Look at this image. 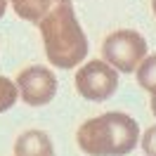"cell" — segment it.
I'll list each match as a JSON object with an SVG mask.
<instances>
[{
	"label": "cell",
	"mask_w": 156,
	"mask_h": 156,
	"mask_svg": "<svg viewBox=\"0 0 156 156\" xmlns=\"http://www.w3.org/2000/svg\"><path fill=\"white\" fill-rule=\"evenodd\" d=\"M38 26L52 66L76 69L88 57V38L76 19L71 0H52Z\"/></svg>",
	"instance_id": "6da1fadb"
},
{
	"label": "cell",
	"mask_w": 156,
	"mask_h": 156,
	"mask_svg": "<svg viewBox=\"0 0 156 156\" xmlns=\"http://www.w3.org/2000/svg\"><path fill=\"white\" fill-rule=\"evenodd\" d=\"M76 140L88 156H126L140 142V126L128 114L109 111L85 121L78 128Z\"/></svg>",
	"instance_id": "7a4b0ae2"
},
{
	"label": "cell",
	"mask_w": 156,
	"mask_h": 156,
	"mask_svg": "<svg viewBox=\"0 0 156 156\" xmlns=\"http://www.w3.org/2000/svg\"><path fill=\"white\" fill-rule=\"evenodd\" d=\"M102 57L116 71L133 73L147 57V40L137 31L130 29L114 31L111 36H107L104 45H102Z\"/></svg>",
	"instance_id": "3957f363"
},
{
	"label": "cell",
	"mask_w": 156,
	"mask_h": 156,
	"mask_svg": "<svg viewBox=\"0 0 156 156\" xmlns=\"http://www.w3.org/2000/svg\"><path fill=\"white\" fill-rule=\"evenodd\" d=\"M73 83L80 97L90 102H104L118 88V71L104 59H92L78 69Z\"/></svg>",
	"instance_id": "277c9868"
},
{
	"label": "cell",
	"mask_w": 156,
	"mask_h": 156,
	"mask_svg": "<svg viewBox=\"0 0 156 156\" xmlns=\"http://www.w3.org/2000/svg\"><path fill=\"white\" fill-rule=\"evenodd\" d=\"M17 90L29 107H45L57 95V76L48 66H26L17 73Z\"/></svg>",
	"instance_id": "5b68a950"
},
{
	"label": "cell",
	"mask_w": 156,
	"mask_h": 156,
	"mask_svg": "<svg viewBox=\"0 0 156 156\" xmlns=\"http://www.w3.org/2000/svg\"><path fill=\"white\" fill-rule=\"evenodd\" d=\"M14 156H55V147L48 133L26 130L14 142Z\"/></svg>",
	"instance_id": "8992f818"
},
{
	"label": "cell",
	"mask_w": 156,
	"mask_h": 156,
	"mask_svg": "<svg viewBox=\"0 0 156 156\" xmlns=\"http://www.w3.org/2000/svg\"><path fill=\"white\" fill-rule=\"evenodd\" d=\"M7 2H12L17 17L31 21V24H40V19L45 17V12L50 10L52 0H7Z\"/></svg>",
	"instance_id": "52a82bcc"
},
{
	"label": "cell",
	"mask_w": 156,
	"mask_h": 156,
	"mask_svg": "<svg viewBox=\"0 0 156 156\" xmlns=\"http://www.w3.org/2000/svg\"><path fill=\"white\" fill-rule=\"evenodd\" d=\"M137 83L147 92L156 95V55L144 57V62L137 66Z\"/></svg>",
	"instance_id": "ba28073f"
},
{
	"label": "cell",
	"mask_w": 156,
	"mask_h": 156,
	"mask_svg": "<svg viewBox=\"0 0 156 156\" xmlns=\"http://www.w3.org/2000/svg\"><path fill=\"white\" fill-rule=\"evenodd\" d=\"M19 99V90H17V83H12L10 78L0 76V114L7 111L17 104Z\"/></svg>",
	"instance_id": "9c48e42d"
},
{
	"label": "cell",
	"mask_w": 156,
	"mask_h": 156,
	"mask_svg": "<svg viewBox=\"0 0 156 156\" xmlns=\"http://www.w3.org/2000/svg\"><path fill=\"white\" fill-rule=\"evenodd\" d=\"M142 149L147 156H156V126L147 128L142 135Z\"/></svg>",
	"instance_id": "30bf717a"
},
{
	"label": "cell",
	"mask_w": 156,
	"mask_h": 156,
	"mask_svg": "<svg viewBox=\"0 0 156 156\" xmlns=\"http://www.w3.org/2000/svg\"><path fill=\"white\" fill-rule=\"evenodd\" d=\"M5 10H7V0H0V19L5 17Z\"/></svg>",
	"instance_id": "8fae6325"
},
{
	"label": "cell",
	"mask_w": 156,
	"mask_h": 156,
	"mask_svg": "<svg viewBox=\"0 0 156 156\" xmlns=\"http://www.w3.org/2000/svg\"><path fill=\"white\" fill-rule=\"evenodd\" d=\"M151 111H154V116H156V95H151Z\"/></svg>",
	"instance_id": "7c38bea8"
},
{
	"label": "cell",
	"mask_w": 156,
	"mask_h": 156,
	"mask_svg": "<svg viewBox=\"0 0 156 156\" xmlns=\"http://www.w3.org/2000/svg\"><path fill=\"white\" fill-rule=\"evenodd\" d=\"M151 10H154V14H156V0H151Z\"/></svg>",
	"instance_id": "4fadbf2b"
}]
</instances>
